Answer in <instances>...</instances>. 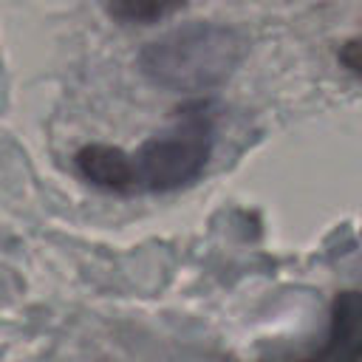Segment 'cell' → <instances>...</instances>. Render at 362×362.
<instances>
[{
	"label": "cell",
	"mask_w": 362,
	"mask_h": 362,
	"mask_svg": "<svg viewBox=\"0 0 362 362\" xmlns=\"http://www.w3.org/2000/svg\"><path fill=\"white\" fill-rule=\"evenodd\" d=\"M246 37L223 23H184L147 42L139 54L144 76L167 90H209L223 85L246 57Z\"/></svg>",
	"instance_id": "1"
},
{
	"label": "cell",
	"mask_w": 362,
	"mask_h": 362,
	"mask_svg": "<svg viewBox=\"0 0 362 362\" xmlns=\"http://www.w3.org/2000/svg\"><path fill=\"white\" fill-rule=\"evenodd\" d=\"M178 6H170V3H147V0H127V3H113L107 6V11L119 20H127V23H150V20H161L164 14H173Z\"/></svg>",
	"instance_id": "4"
},
{
	"label": "cell",
	"mask_w": 362,
	"mask_h": 362,
	"mask_svg": "<svg viewBox=\"0 0 362 362\" xmlns=\"http://www.w3.org/2000/svg\"><path fill=\"white\" fill-rule=\"evenodd\" d=\"M356 48H359V45H356V40H351V42H345V45L339 48V59H342V62H345V65H348L354 74L359 71V62H356Z\"/></svg>",
	"instance_id": "5"
},
{
	"label": "cell",
	"mask_w": 362,
	"mask_h": 362,
	"mask_svg": "<svg viewBox=\"0 0 362 362\" xmlns=\"http://www.w3.org/2000/svg\"><path fill=\"white\" fill-rule=\"evenodd\" d=\"M76 173L105 192H133V173H130V153L110 144H85L74 153Z\"/></svg>",
	"instance_id": "3"
},
{
	"label": "cell",
	"mask_w": 362,
	"mask_h": 362,
	"mask_svg": "<svg viewBox=\"0 0 362 362\" xmlns=\"http://www.w3.org/2000/svg\"><path fill=\"white\" fill-rule=\"evenodd\" d=\"M212 136V119L204 105H187L167 130L130 153L133 192H170L198 178L209 161Z\"/></svg>",
	"instance_id": "2"
}]
</instances>
